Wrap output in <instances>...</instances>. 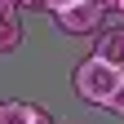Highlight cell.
<instances>
[{
    "label": "cell",
    "instance_id": "obj_9",
    "mask_svg": "<svg viewBox=\"0 0 124 124\" xmlns=\"http://www.w3.org/2000/svg\"><path fill=\"white\" fill-rule=\"evenodd\" d=\"M0 13H18V5L13 0H0Z\"/></svg>",
    "mask_w": 124,
    "mask_h": 124
},
{
    "label": "cell",
    "instance_id": "obj_11",
    "mask_svg": "<svg viewBox=\"0 0 124 124\" xmlns=\"http://www.w3.org/2000/svg\"><path fill=\"white\" fill-rule=\"evenodd\" d=\"M120 18H124V0H120Z\"/></svg>",
    "mask_w": 124,
    "mask_h": 124
},
{
    "label": "cell",
    "instance_id": "obj_7",
    "mask_svg": "<svg viewBox=\"0 0 124 124\" xmlns=\"http://www.w3.org/2000/svg\"><path fill=\"white\" fill-rule=\"evenodd\" d=\"M13 5H18V9H31V13H44L49 0H13Z\"/></svg>",
    "mask_w": 124,
    "mask_h": 124
},
{
    "label": "cell",
    "instance_id": "obj_8",
    "mask_svg": "<svg viewBox=\"0 0 124 124\" xmlns=\"http://www.w3.org/2000/svg\"><path fill=\"white\" fill-rule=\"evenodd\" d=\"M98 5H102V13H106V18H111V13H120V0H98Z\"/></svg>",
    "mask_w": 124,
    "mask_h": 124
},
{
    "label": "cell",
    "instance_id": "obj_3",
    "mask_svg": "<svg viewBox=\"0 0 124 124\" xmlns=\"http://www.w3.org/2000/svg\"><path fill=\"white\" fill-rule=\"evenodd\" d=\"M0 124H53V120L44 115L40 106H31V102H13V98H5V102H0Z\"/></svg>",
    "mask_w": 124,
    "mask_h": 124
},
{
    "label": "cell",
    "instance_id": "obj_4",
    "mask_svg": "<svg viewBox=\"0 0 124 124\" xmlns=\"http://www.w3.org/2000/svg\"><path fill=\"white\" fill-rule=\"evenodd\" d=\"M93 58H102V62H111V67L124 71V27H106L98 36V53Z\"/></svg>",
    "mask_w": 124,
    "mask_h": 124
},
{
    "label": "cell",
    "instance_id": "obj_5",
    "mask_svg": "<svg viewBox=\"0 0 124 124\" xmlns=\"http://www.w3.org/2000/svg\"><path fill=\"white\" fill-rule=\"evenodd\" d=\"M18 44H22V22H18V13H0V53L18 49Z\"/></svg>",
    "mask_w": 124,
    "mask_h": 124
},
{
    "label": "cell",
    "instance_id": "obj_1",
    "mask_svg": "<svg viewBox=\"0 0 124 124\" xmlns=\"http://www.w3.org/2000/svg\"><path fill=\"white\" fill-rule=\"evenodd\" d=\"M120 80H124V71H120V67H111V62H102V58H84L80 67H75V75H71L75 98L89 102V106H106V102L115 98Z\"/></svg>",
    "mask_w": 124,
    "mask_h": 124
},
{
    "label": "cell",
    "instance_id": "obj_10",
    "mask_svg": "<svg viewBox=\"0 0 124 124\" xmlns=\"http://www.w3.org/2000/svg\"><path fill=\"white\" fill-rule=\"evenodd\" d=\"M58 5H71V0H49V9H58Z\"/></svg>",
    "mask_w": 124,
    "mask_h": 124
},
{
    "label": "cell",
    "instance_id": "obj_2",
    "mask_svg": "<svg viewBox=\"0 0 124 124\" xmlns=\"http://www.w3.org/2000/svg\"><path fill=\"white\" fill-rule=\"evenodd\" d=\"M53 18H58V27L67 31V36H93V31H102L106 13H102L98 0H71V5L53 9Z\"/></svg>",
    "mask_w": 124,
    "mask_h": 124
},
{
    "label": "cell",
    "instance_id": "obj_6",
    "mask_svg": "<svg viewBox=\"0 0 124 124\" xmlns=\"http://www.w3.org/2000/svg\"><path fill=\"white\" fill-rule=\"evenodd\" d=\"M106 111H115V115H124V80H120V89H115V98L106 102Z\"/></svg>",
    "mask_w": 124,
    "mask_h": 124
}]
</instances>
